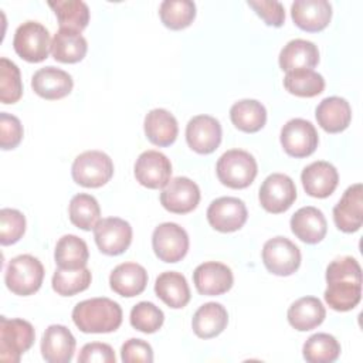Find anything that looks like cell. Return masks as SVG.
<instances>
[{
	"instance_id": "obj_16",
	"label": "cell",
	"mask_w": 363,
	"mask_h": 363,
	"mask_svg": "<svg viewBox=\"0 0 363 363\" xmlns=\"http://www.w3.org/2000/svg\"><path fill=\"white\" fill-rule=\"evenodd\" d=\"M221 125L210 115L193 116L186 126V140L191 150L200 155L213 153L221 143Z\"/></svg>"
},
{
	"instance_id": "obj_6",
	"label": "cell",
	"mask_w": 363,
	"mask_h": 363,
	"mask_svg": "<svg viewBox=\"0 0 363 363\" xmlns=\"http://www.w3.org/2000/svg\"><path fill=\"white\" fill-rule=\"evenodd\" d=\"M35 332L30 322L24 319L0 318V359L9 363L20 362L34 343Z\"/></svg>"
},
{
	"instance_id": "obj_8",
	"label": "cell",
	"mask_w": 363,
	"mask_h": 363,
	"mask_svg": "<svg viewBox=\"0 0 363 363\" xmlns=\"http://www.w3.org/2000/svg\"><path fill=\"white\" fill-rule=\"evenodd\" d=\"M262 262L271 274L288 277L298 271L301 265V251L291 240L278 235L264 244Z\"/></svg>"
},
{
	"instance_id": "obj_24",
	"label": "cell",
	"mask_w": 363,
	"mask_h": 363,
	"mask_svg": "<svg viewBox=\"0 0 363 363\" xmlns=\"http://www.w3.org/2000/svg\"><path fill=\"white\" fill-rule=\"evenodd\" d=\"M282 71L289 72L295 69H312L319 62V50L315 43L295 38L288 41L279 52L278 58Z\"/></svg>"
},
{
	"instance_id": "obj_9",
	"label": "cell",
	"mask_w": 363,
	"mask_h": 363,
	"mask_svg": "<svg viewBox=\"0 0 363 363\" xmlns=\"http://www.w3.org/2000/svg\"><path fill=\"white\" fill-rule=\"evenodd\" d=\"M152 247L160 261L179 262L189 251V235L176 223H162L153 230Z\"/></svg>"
},
{
	"instance_id": "obj_43",
	"label": "cell",
	"mask_w": 363,
	"mask_h": 363,
	"mask_svg": "<svg viewBox=\"0 0 363 363\" xmlns=\"http://www.w3.org/2000/svg\"><path fill=\"white\" fill-rule=\"evenodd\" d=\"M24 135L20 119L7 112L0 113V146L3 150L14 149L20 145Z\"/></svg>"
},
{
	"instance_id": "obj_30",
	"label": "cell",
	"mask_w": 363,
	"mask_h": 363,
	"mask_svg": "<svg viewBox=\"0 0 363 363\" xmlns=\"http://www.w3.org/2000/svg\"><path fill=\"white\" fill-rule=\"evenodd\" d=\"M155 292L169 308H184L190 301L189 284L180 272L166 271L162 272L155 282Z\"/></svg>"
},
{
	"instance_id": "obj_26",
	"label": "cell",
	"mask_w": 363,
	"mask_h": 363,
	"mask_svg": "<svg viewBox=\"0 0 363 363\" xmlns=\"http://www.w3.org/2000/svg\"><path fill=\"white\" fill-rule=\"evenodd\" d=\"M315 116L323 130L339 133L349 126L352 121V108L345 98L328 96L316 106Z\"/></svg>"
},
{
	"instance_id": "obj_45",
	"label": "cell",
	"mask_w": 363,
	"mask_h": 363,
	"mask_svg": "<svg viewBox=\"0 0 363 363\" xmlns=\"http://www.w3.org/2000/svg\"><path fill=\"white\" fill-rule=\"evenodd\" d=\"M121 359L125 363H135V362H153V350L152 346L142 340V339H129L121 347Z\"/></svg>"
},
{
	"instance_id": "obj_27",
	"label": "cell",
	"mask_w": 363,
	"mask_h": 363,
	"mask_svg": "<svg viewBox=\"0 0 363 363\" xmlns=\"http://www.w3.org/2000/svg\"><path fill=\"white\" fill-rule=\"evenodd\" d=\"M143 129L149 142L160 147L174 143L179 133L176 118L163 108H156L146 113Z\"/></svg>"
},
{
	"instance_id": "obj_15",
	"label": "cell",
	"mask_w": 363,
	"mask_h": 363,
	"mask_svg": "<svg viewBox=\"0 0 363 363\" xmlns=\"http://www.w3.org/2000/svg\"><path fill=\"white\" fill-rule=\"evenodd\" d=\"M160 203L170 213H190L200 203V189L189 177H174L163 187L160 193Z\"/></svg>"
},
{
	"instance_id": "obj_2",
	"label": "cell",
	"mask_w": 363,
	"mask_h": 363,
	"mask_svg": "<svg viewBox=\"0 0 363 363\" xmlns=\"http://www.w3.org/2000/svg\"><path fill=\"white\" fill-rule=\"evenodd\" d=\"M72 320L84 333L115 332L122 323V308L109 298L85 299L74 306Z\"/></svg>"
},
{
	"instance_id": "obj_1",
	"label": "cell",
	"mask_w": 363,
	"mask_h": 363,
	"mask_svg": "<svg viewBox=\"0 0 363 363\" xmlns=\"http://www.w3.org/2000/svg\"><path fill=\"white\" fill-rule=\"evenodd\" d=\"M326 282L323 298L333 311L347 312L357 306L362 299V268L356 258L333 259L326 268Z\"/></svg>"
},
{
	"instance_id": "obj_25",
	"label": "cell",
	"mask_w": 363,
	"mask_h": 363,
	"mask_svg": "<svg viewBox=\"0 0 363 363\" xmlns=\"http://www.w3.org/2000/svg\"><path fill=\"white\" fill-rule=\"evenodd\" d=\"M147 284L146 269L136 262H123L113 268L109 275V285L121 296L132 298L142 294Z\"/></svg>"
},
{
	"instance_id": "obj_11",
	"label": "cell",
	"mask_w": 363,
	"mask_h": 363,
	"mask_svg": "<svg viewBox=\"0 0 363 363\" xmlns=\"http://www.w3.org/2000/svg\"><path fill=\"white\" fill-rule=\"evenodd\" d=\"M258 197L265 211L279 214L294 204L296 199V187L289 176L284 173H272L262 182Z\"/></svg>"
},
{
	"instance_id": "obj_7",
	"label": "cell",
	"mask_w": 363,
	"mask_h": 363,
	"mask_svg": "<svg viewBox=\"0 0 363 363\" xmlns=\"http://www.w3.org/2000/svg\"><path fill=\"white\" fill-rule=\"evenodd\" d=\"M48 30L38 21H26L14 33L13 47L16 54L28 62L44 61L51 51Z\"/></svg>"
},
{
	"instance_id": "obj_38",
	"label": "cell",
	"mask_w": 363,
	"mask_h": 363,
	"mask_svg": "<svg viewBox=\"0 0 363 363\" xmlns=\"http://www.w3.org/2000/svg\"><path fill=\"white\" fill-rule=\"evenodd\" d=\"M162 23L170 30L189 27L196 17V4L191 0H164L159 6Z\"/></svg>"
},
{
	"instance_id": "obj_41",
	"label": "cell",
	"mask_w": 363,
	"mask_h": 363,
	"mask_svg": "<svg viewBox=\"0 0 363 363\" xmlns=\"http://www.w3.org/2000/svg\"><path fill=\"white\" fill-rule=\"evenodd\" d=\"M130 325L143 333H155L164 322L163 311L152 302L142 301L130 311Z\"/></svg>"
},
{
	"instance_id": "obj_18",
	"label": "cell",
	"mask_w": 363,
	"mask_h": 363,
	"mask_svg": "<svg viewBox=\"0 0 363 363\" xmlns=\"http://www.w3.org/2000/svg\"><path fill=\"white\" fill-rule=\"evenodd\" d=\"M333 221L343 233L360 230L363 223V187L362 183L347 187L333 207Z\"/></svg>"
},
{
	"instance_id": "obj_22",
	"label": "cell",
	"mask_w": 363,
	"mask_h": 363,
	"mask_svg": "<svg viewBox=\"0 0 363 363\" xmlns=\"http://www.w3.org/2000/svg\"><path fill=\"white\" fill-rule=\"evenodd\" d=\"M72 77L57 67H44L34 72L31 78L33 91L48 101L61 99L72 91Z\"/></svg>"
},
{
	"instance_id": "obj_28",
	"label": "cell",
	"mask_w": 363,
	"mask_h": 363,
	"mask_svg": "<svg viewBox=\"0 0 363 363\" xmlns=\"http://www.w3.org/2000/svg\"><path fill=\"white\" fill-rule=\"evenodd\" d=\"M326 316L323 303L315 296H303L296 299L288 309L286 318L289 325L299 330L306 332L318 328Z\"/></svg>"
},
{
	"instance_id": "obj_34",
	"label": "cell",
	"mask_w": 363,
	"mask_h": 363,
	"mask_svg": "<svg viewBox=\"0 0 363 363\" xmlns=\"http://www.w3.org/2000/svg\"><path fill=\"white\" fill-rule=\"evenodd\" d=\"M48 6L54 10L60 28H68L81 33L89 23V9L85 1L57 0L48 1Z\"/></svg>"
},
{
	"instance_id": "obj_17",
	"label": "cell",
	"mask_w": 363,
	"mask_h": 363,
	"mask_svg": "<svg viewBox=\"0 0 363 363\" xmlns=\"http://www.w3.org/2000/svg\"><path fill=\"white\" fill-rule=\"evenodd\" d=\"M193 282L199 294L217 296L231 289L234 277L231 269L221 262L207 261L200 264L193 272Z\"/></svg>"
},
{
	"instance_id": "obj_20",
	"label": "cell",
	"mask_w": 363,
	"mask_h": 363,
	"mask_svg": "<svg viewBox=\"0 0 363 363\" xmlns=\"http://www.w3.org/2000/svg\"><path fill=\"white\" fill-rule=\"evenodd\" d=\"M301 182L309 196L325 199L336 190L339 183V173L332 163L318 160L308 164L302 170Z\"/></svg>"
},
{
	"instance_id": "obj_46",
	"label": "cell",
	"mask_w": 363,
	"mask_h": 363,
	"mask_svg": "<svg viewBox=\"0 0 363 363\" xmlns=\"http://www.w3.org/2000/svg\"><path fill=\"white\" fill-rule=\"evenodd\" d=\"M115 363L116 356L113 349L101 342H91L82 346L78 354V363Z\"/></svg>"
},
{
	"instance_id": "obj_29",
	"label": "cell",
	"mask_w": 363,
	"mask_h": 363,
	"mask_svg": "<svg viewBox=\"0 0 363 363\" xmlns=\"http://www.w3.org/2000/svg\"><path fill=\"white\" fill-rule=\"evenodd\" d=\"M227 309L218 302H207L193 315L191 328L196 336L201 339H211L218 336L227 328Z\"/></svg>"
},
{
	"instance_id": "obj_12",
	"label": "cell",
	"mask_w": 363,
	"mask_h": 363,
	"mask_svg": "<svg viewBox=\"0 0 363 363\" xmlns=\"http://www.w3.org/2000/svg\"><path fill=\"white\" fill-rule=\"evenodd\" d=\"M95 242L105 255L123 254L132 242L130 224L119 217H106L99 220L94 228Z\"/></svg>"
},
{
	"instance_id": "obj_23",
	"label": "cell",
	"mask_w": 363,
	"mask_h": 363,
	"mask_svg": "<svg viewBox=\"0 0 363 363\" xmlns=\"http://www.w3.org/2000/svg\"><path fill=\"white\" fill-rule=\"evenodd\" d=\"M292 233L306 244L320 242L328 231V223L323 213L312 206L301 207L291 217Z\"/></svg>"
},
{
	"instance_id": "obj_33",
	"label": "cell",
	"mask_w": 363,
	"mask_h": 363,
	"mask_svg": "<svg viewBox=\"0 0 363 363\" xmlns=\"http://www.w3.org/2000/svg\"><path fill=\"white\" fill-rule=\"evenodd\" d=\"M89 251L86 242L74 234L62 235L55 245L54 259L58 268L79 269L86 267Z\"/></svg>"
},
{
	"instance_id": "obj_37",
	"label": "cell",
	"mask_w": 363,
	"mask_h": 363,
	"mask_svg": "<svg viewBox=\"0 0 363 363\" xmlns=\"http://www.w3.org/2000/svg\"><path fill=\"white\" fill-rule=\"evenodd\" d=\"M302 354L309 363H332L340 356V345L329 333H315L303 343Z\"/></svg>"
},
{
	"instance_id": "obj_44",
	"label": "cell",
	"mask_w": 363,
	"mask_h": 363,
	"mask_svg": "<svg viewBox=\"0 0 363 363\" xmlns=\"http://www.w3.org/2000/svg\"><path fill=\"white\" fill-rule=\"evenodd\" d=\"M247 4L265 21L268 26L281 27L285 21V9L277 0H248Z\"/></svg>"
},
{
	"instance_id": "obj_39",
	"label": "cell",
	"mask_w": 363,
	"mask_h": 363,
	"mask_svg": "<svg viewBox=\"0 0 363 363\" xmlns=\"http://www.w3.org/2000/svg\"><path fill=\"white\" fill-rule=\"evenodd\" d=\"M92 281L91 271L84 267L79 269L57 268L52 275V289L61 296H72L85 291Z\"/></svg>"
},
{
	"instance_id": "obj_21",
	"label": "cell",
	"mask_w": 363,
	"mask_h": 363,
	"mask_svg": "<svg viewBox=\"0 0 363 363\" xmlns=\"http://www.w3.org/2000/svg\"><path fill=\"white\" fill-rule=\"evenodd\" d=\"M77 340L64 325H50L41 339V354L48 363H68L75 352Z\"/></svg>"
},
{
	"instance_id": "obj_32",
	"label": "cell",
	"mask_w": 363,
	"mask_h": 363,
	"mask_svg": "<svg viewBox=\"0 0 363 363\" xmlns=\"http://www.w3.org/2000/svg\"><path fill=\"white\" fill-rule=\"evenodd\" d=\"M230 119L237 129L245 133H255L267 122V109L257 99H241L231 106Z\"/></svg>"
},
{
	"instance_id": "obj_13",
	"label": "cell",
	"mask_w": 363,
	"mask_h": 363,
	"mask_svg": "<svg viewBox=\"0 0 363 363\" xmlns=\"http://www.w3.org/2000/svg\"><path fill=\"white\" fill-rule=\"evenodd\" d=\"M248 218L245 203L238 197H218L207 208L208 224L220 233H233L240 230Z\"/></svg>"
},
{
	"instance_id": "obj_36",
	"label": "cell",
	"mask_w": 363,
	"mask_h": 363,
	"mask_svg": "<svg viewBox=\"0 0 363 363\" xmlns=\"http://www.w3.org/2000/svg\"><path fill=\"white\" fill-rule=\"evenodd\" d=\"M284 86L292 95L301 98H313L323 92L325 79L313 69H295L286 72Z\"/></svg>"
},
{
	"instance_id": "obj_40",
	"label": "cell",
	"mask_w": 363,
	"mask_h": 363,
	"mask_svg": "<svg viewBox=\"0 0 363 363\" xmlns=\"http://www.w3.org/2000/svg\"><path fill=\"white\" fill-rule=\"evenodd\" d=\"M23 95V82L18 67L9 58H0V101L14 104Z\"/></svg>"
},
{
	"instance_id": "obj_14",
	"label": "cell",
	"mask_w": 363,
	"mask_h": 363,
	"mask_svg": "<svg viewBox=\"0 0 363 363\" xmlns=\"http://www.w3.org/2000/svg\"><path fill=\"white\" fill-rule=\"evenodd\" d=\"M136 182L147 189H163L172 176V163L166 155L157 150H146L139 155L133 169Z\"/></svg>"
},
{
	"instance_id": "obj_19",
	"label": "cell",
	"mask_w": 363,
	"mask_h": 363,
	"mask_svg": "<svg viewBox=\"0 0 363 363\" xmlns=\"http://www.w3.org/2000/svg\"><path fill=\"white\" fill-rule=\"evenodd\" d=\"M291 17L301 30L318 33L330 23L332 6L326 0H295L291 6Z\"/></svg>"
},
{
	"instance_id": "obj_4",
	"label": "cell",
	"mask_w": 363,
	"mask_h": 363,
	"mask_svg": "<svg viewBox=\"0 0 363 363\" xmlns=\"http://www.w3.org/2000/svg\"><path fill=\"white\" fill-rule=\"evenodd\" d=\"M258 172L254 156L241 149H231L223 153L216 164L218 180L230 189L248 187Z\"/></svg>"
},
{
	"instance_id": "obj_35",
	"label": "cell",
	"mask_w": 363,
	"mask_h": 363,
	"mask_svg": "<svg viewBox=\"0 0 363 363\" xmlns=\"http://www.w3.org/2000/svg\"><path fill=\"white\" fill-rule=\"evenodd\" d=\"M68 214L71 223L84 230L89 231L94 230L95 225L99 223L101 218V207L98 200L86 193H79L75 194L68 207Z\"/></svg>"
},
{
	"instance_id": "obj_10",
	"label": "cell",
	"mask_w": 363,
	"mask_h": 363,
	"mask_svg": "<svg viewBox=\"0 0 363 363\" xmlns=\"http://www.w3.org/2000/svg\"><path fill=\"white\" fill-rule=\"evenodd\" d=\"M279 139L285 153L292 157H306L312 155L319 143L315 126L302 118L288 121L281 129Z\"/></svg>"
},
{
	"instance_id": "obj_31",
	"label": "cell",
	"mask_w": 363,
	"mask_h": 363,
	"mask_svg": "<svg viewBox=\"0 0 363 363\" xmlns=\"http://www.w3.org/2000/svg\"><path fill=\"white\" fill-rule=\"evenodd\" d=\"M88 44L79 31L60 28L51 43V54L55 61L64 64H74L84 60Z\"/></svg>"
},
{
	"instance_id": "obj_42",
	"label": "cell",
	"mask_w": 363,
	"mask_h": 363,
	"mask_svg": "<svg viewBox=\"0 0 363 363\" xmlns=\"http://www.w3.org/2000/svg\"><path fill=\"white\" fill-rule=\"evenodd\" d=\"M26 233V217L16 208L0 210V244L11 245Z\"/></svg>"
},
{
	"instance_id": "obj_5",
	"label": "cell",
	"mask_w": 363,
	"mask_h": 363,
	"mask_svg": "<svg viewBox=\"0 0 363 363\" xmlns=\"http://www.w3.org/2000/svg\"><path fill=\"white\" fill-rule=\"evenodd\" d=\"M71 174L77 184L96 189L113 176V162L101 150H86L74 159Z\"/></svg>"
},
{
	"instance_id": "obj_3",
	"label": "cell",
	"mask_w": 363,
	"mask_h": 363,
	"mask_svg": "<svg viewBox=\"0 0 363 363\" xmlns=\"http://www.w3.org/2000/svg\"><path fill=\"white\" fill-rule=\"evenodd\" d=\"M44 279V267L38 258L30 254H21L10 259L4 282L6 286L16 295L28 296L35 294Z\"/></svg>"
}]
</instances>
